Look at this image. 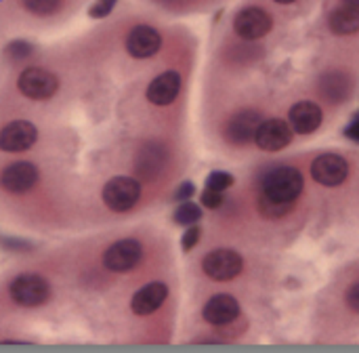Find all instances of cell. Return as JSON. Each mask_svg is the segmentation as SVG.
Wrapping results in <instances>:
<instances>
[{"label": "cell", "mask_w": 359, "mask_h": 353, "mask_svg": "<svg viewBox=\"0 0 359 353\" xmlns=\"http://www.w3.org/2000/svg\"><path fill=\"white\" fill-rule=\"evenodd\" d=\"M261 124H263V116L257 109H242L229 118L225 126V137L233 145H246L257 139Z\"/></svg>", "instance_id": "cell-14"}, {"label": "cell", "mask_w": 359, "mask_h": 353, "mask_svg": "<svg viewBox=\"0 0 359 353\" xmlns=\"http://www.w3.org/2000/svg\"><path fill=\"white\" fill-rule=\"evenodd\" d=\"M273 2H278V4H292V2H297V0H273Z\"/></svg>", "instance_id": "cell-30"}, {"label": "cell", "mask_w": 359, "mask_h": 353, "mask_svg": "<svg viewBox=\"0 0 359 353\" xmlns=\"http://www.w3.org/2000/svg\"><path fill=\"white\" fill-rule=\"evenodd\" d=\"M273 29V17L257 4L244 6L233 17V32L244 40H261Z\"/></svg>", "instance_id": "cell-9"}, {"label": "cell", "mask_w": 359, "mask_h": 353, "mask_svg": "<svg viewBox=\"0 0 359 353\" xmlns=\"http://www.w3.org/2000/svg\"><path fill=\"white\" fill-rule=\"evenodd\" d=\"M233 183H236L233 175L225 173V171H215L206 177V187L217 189V192H227Z\"/></svg>", "instance_id": "cell-23"}, {"label": "cell", "mask_w": 359, "mask_h": 353, "mask_svg": "<svg viewBox=\"0 0 359 353\" xmlns=\"http://www.w3.org/2000/svg\"><path fill=\"white\" fill-rule=\"evenodd\" d=\"M200 219H202V206H198L191 200H183L179 204V208L175 211V223L177 225L189 227V225H196Z\"/></svg>", "instance_id": "cell-21"}, {"label": "cell", "mask_w": 359, "mask_h": 353, "mask_svg": "<svg viewBox=\"0 0 359 353\" xmlns=\"http://www.w3.org/2000/svg\"><path fill=\"white\" fill-rule=\"evenodd\" d=\"M351 91H353V80L345 69H330V72H324L320 78V93L330 103L347 101Z\"/></svg>", "instance_id": "cell-18"}, {"label": "cell", "mask_w": 359, "mask_h": 353, "mask_svg": "<svg viewBox=\"0 0 359 353\" xmlns=\"http://www.w3.org/2000/svg\"><path fill=\"white\" fill-rule=\"evenodd\" d=\"M240 316V303L231 295H215L202 309V318L212 326H227Z\"/></svg>", "instance_id": "cell-16"}, {"label": "cell", "mask_w": 359, "mask_h": 353, "mask_svg": "<svg viewBox=\"0 0 359 353\" xmlns=\"http://www.w3.org/2000/svg\"><path fill=\"white\" fill-rule=\"evenodd\" d=\"M42 181V168L23 158L0 164V194L8 198H21L32 194Z\"/></svg>", "instance_id": "cell-4"}, {"label": "cell", "mask_w": 359, "mask_h": 353, "mask_svg": "<svg viewBox=\"0 0 359 353\" xmlns=\"http://www.w3.org/2000/svg\"><path fill=\"white\" fill-rule=\"evenodd\" d=\"M61 86V76L55 72V67H48L44 63H25L13 78L15 93L29 103L53 101L59 95Z\"/></svg>", "instance_id": "cell-2"}, {"label": "cell", "mask_w": 359, "mask_h": 353, "mask_svg": "<svg viewBox=\"0 0 359 353\" xmlns=\"http://www.w3.org/2000/svg\"><path fill=\"white\" fill-rule=\"evenodd\" d=\"M42 133L36 120L25 116H11L0 122V154L2 156H23L32 152Z\"/></svg>", "instance_id": "cell-3"}, {"label": "cell", "mask_w": 359, "mask_h": 353, "mask_svg": "<svg viewBox=\"0 0 359 353\" xmlns=\"http://www.w3.org/2000/svg\"><path fill=\"white\" fill-rule=\"evenodd\" d=\"M324 120V112L313 101H299L288 112V122L297 135H311L320 128Z\"/></svg>", "instance_id": "cell-17"}, {"label": "cell", "mask_w": 359, "mask_h": 353, "mask_svg": "<svg viewBox=\"0 0 359 353\" xmlns=\"http://www.w3.org/2000/svg\"><path fill=\"white\" fill-rule=\"evenodd\" d=\"M6 301L19 312H40L48 307L55 297L53 280L40 269H19L15 272L6 286Z\"/></svg>", "instance_id": "cell-1"}, {"label": "cell", "mask_w": 359, "mask_h": 353, "mask_svg": "<svg viewBox=\"0 0 359 353\" xmlns=\"http://www.w3.org/2000/svg\"><path fill=\"white\" fill-rule=\"evenodd\" d=\"M257 206H259V213H261L265 219H282V217L292 208L290 202H276V200H269V198L263 196V194H261Z\"/></svg>", "instance_id": "cell-22"}, {"label": "cell", "mask_w": 359, "mask_h": 353, "mask_svg": "<svg viewBox=\"0 0 359 353\" xmlns=\"http://www.w3.org/2000/svg\"><path fill=\"white\" fill-rule=\"evenodd\" d=\"M202 269L215 282H229L242 274L244 259L231 248H217L202 259Z\"/></svg>", "instance_id": "cell-10"}, {"label": "cell", "mask_w": 359, "mask_h": 353, "mask_svg": "<svg viewBox=\"0 0 359 353\" xmlns=\"http://www.w3.org/2000/svg\"><path fill=\"white\" fill-rule=\"evenodd\" d=\"M181 86H183V78L177 69H166L162 74H158L145 88V99L151 103V105H158V107H164V105H170L179 93H181Z\"/></svg>", "instance_id": "cell-12"}, {"label": "cell", "mask_w": 359, "mask_h": 353, "mask_svg": "<svg viewBox=\"0 0 359 353\" xmlns=\"http://www.w3.org/2000/svg\"><path fill=\"white\" fill-rule=\"evenodd\" d=\"M343 2H347V4H355V6H359V0H343Z\"/></svg>", "instance_id": "cell-31"}, {"label": "cell", "mask_w": 359, "mask_h": 353, "mask_svg": "<svg viewBox=\"0 0 359 353\" xmlns=\"http://www.w3.org/2000/svg\"><path fill=\"white\" fill-rule=\"evenodd\" d=\"M347 175H349V164L339 154H322L311 162V177L320 185L339 187L345 183Z\"/></svg>", "instance_id": "cell-11"}, {"label": "cell", "mask_w": 359, "mask_h": 353, "mask_svg": "<svg viewBox=\"0 0 359 353\" xmlns=\"http://www.w3.org/2000/svg\"><path fill=\"white\" fill-rule=\"evenodd\" d=\"M303 185H305V179H303L299 168H294V166H276L265 175L261 192L269 200L294 204V200L303 192Z\"/></svg>", "instance_id": "cell-7"}, {"label": "cell", "mask_w": 359, "mask_h": 353, "mask_svg": "<svg viewBox=\"0 0 359 353\" xmlns=\"http://www.w3.org/2000/svg\"><path fill=\"white\" fill-rule=\"evenodd\" d=\"M345 301H347L349 309H353L355 314H359V282L349 286V291L345 295Z\"/></svg>", "instance_id": "cell-28"}, {"label": "cell", "mask_w": 359, "mask_h": 353, "mask_svg": "<svg viewBox=\"0 0 359 353\" xmlns=\"http://www.w3.org/2000/svg\"><path fill=\"white\" fill-rule=\"evenodd\" d=\"M166 299H168V286L164 282H149L139 291H135V295L130 297V312L137 318H147L156 314Z\"/></svg>", "instance_id": "cell-15"}, {"label": "cell", "mask_w": 359, "mask_h": 353, "mask_svg": "<svg viewBox=\"0 0 359 353\" xmlns=\"http://www.w3.org/2000/svg\"><path fill=\"white\" fill-rule=\"evenodd\" d=\"M345 137L347 139H351V141H355V143H359V112H355L353 114V118H351V122L345 126Z\"/></svg>", "instance_id": "cell-29"}, {"label": "cell", "mask_w": 359, "mask_h": 353, "mask_svg": "<svg viewBox=\"0 0 359 353\" xmlns=\"http://www.w3.org/2000/svg\"><path fill=\"white\" fill-rule=\"evenodd\" d=\"M328 27L337 36H353L359 32V6L343 2L328 17Z\"/></svg>", "instance_id": "cell-19"}, {"label": "cell", "mask_w": 359, "mask_h": 353, "mask_svg": "<svg viewBox=\"0 0 359 353\" xmlns=\"http://www.w3.org/2000/svg\"><path fill=\"white\" fill-rule=\"evenodd\" d=\"M200 236H202V229L198 227V223H196V225H189V227L185 229L183 238H181V246H183V251H185V253H189V251L200 242Z\"/></svg>", "instance_id": "cell-26"}, {"label": "cell", "mask_w": 359, "mask_h": 353, "mask_svg": "<svg viewBox=\"0 0 359 353\" xmlns=\"http://www.w3.org/2000/svg\"><path fill=\"white\" fill-rule=\"evenodd\" d=\"M116 4H118V0H95L90 4V8H88V17L103 19V17H107L116 8Z\"/></svg>", "instance_id": "cell-24"}, {"label": "cell", "mask_w": 359, "mask_h": 353, "mask_svg": "<svg viewBox=\"0 0 359 353\" xmlns=\"http://www.w3.org/2000/svg\"><path fill=\"white\" fill-rule=\"evenodd\" d=\"M196 194V185L191 183V181H185V183H181L179 185V189H177V194H175V200L177 202H183V200H191V196Z\"/></svg>", "instance_id": "cell-27"}, {"label": "cell", "mask_w": 359, "mask_h": 353, "mask_svg": "<svg viewBox=\"0 0 359 353\" xmlns=\"http://www.w3.org/2000/svg\"><path fill=\"white\" fill-rule=\"evenodd\" d=\"M200 202H202V206H206V208H210V211L221 208V204H223V192H217V189L206 187V189L202 192V196H200Z\"/></svg>", "instance_id": "cell-25"}, {"label": "cell", "mask_w": 359, "mask_h": 353, "mask_svg": "<svg viewBox=\"0 0 359 353\" xmlns=\"http://www.w3.org/2000/svg\"><path fill=\"white\" fill-rule=\"evenodd\" d=\"M19 2H21V8L27 15L46 19V17L57 15L61 11V6H63L65 0H19Z\"/></svg>", "instance_id": "cell-20"}, {"label": "cell", "mask_w": 359, "mask_h": 353, "mask_svg": "<svg viewBox=\"0 0 359 353\" xmlns=\"http://www.w3.org/2000/svg\"><path fill=\"white\" fill-rule=\"evenodd\" d=\"M143 194V185L139 179L130 175H114L101 185V204L116 215L130 213Z\"/></svg>", "instance_id": "cell-5"}, {"label": "cell", "mask_w": 359, "mask_h": 353, "mask_svg": "<svg viewBox=\"0 0 359 353\" xmlns=\"http://www.w3.org/2000/svg\"><path fill=\"white\" fill-rule=\"evenodd\" d=\"M160 48H162V34L158 27L149 23H137L124 36V51L133 59L139 61L151 59L154 55L160 53Z\"/></svg>", "instance_id": "cell-8"}, {"label": "cell", "mask_w": 359, "mask_h": 353, "mask_svg": "<svg viewBox=\"0 0 359 353\" xmlns=\"http://www.w3.org/2000/svg\"><path fill=\"white\" fill-rule=\"evenodd\" d=\"M292 133L294 131L290 122L282 118H269V120H263V124L259 126L255 143L263 152H280L292 143Z\"/></svg>", "instance_id": "cell-13"}, {"label": "cell", "mask_w": 359, "mask_h": 353, "mask_svg": "<svg viewBox=\"0 0 359 353\" xmlns=\"http://www.w3.org/2000/svg\"><path fill=\"white\" fill-rule=\"evenodd\" d=\"M143 244L137 238H120L101 253V269L114 276L130 274L143 261Z\"/></svg>", "instance_id": "cell-6"}]
</instances>
